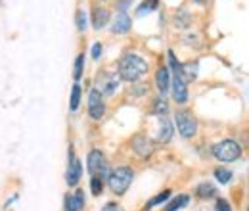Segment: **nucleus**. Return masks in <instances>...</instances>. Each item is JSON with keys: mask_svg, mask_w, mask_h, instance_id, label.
Returning a JSON list of instances; mask_svg holds the SVG:
<instances>
[{"mask_svg": "<svg viewBox=\"0 0 249 211\" xmlns=\"http://www.w3.org/2000/svg\"><path fill=\"white\" fill-rule=\"evenodd\" d=\"M213 155L217 157L218 161H224V163L236 161L242 155V146L236 140H222V142L213 146Z\"/></svg>", "mask_w": 249, "mask_h": 211, "instance_id": "3", "label": "nucleus"}, {"mask_svg": "<svg viewBox=\"0 0 249 211\" xmlns=\"http://www.w3.org/2000/svg\"><path fill=\"white\" fill-rule=\"evenodd\" d=\"M85 206V192L77 190L75 194L65 198V211H81Z\"/></svg>", "mask_w": 249, "mask_h": 211, "instance_id": "12", "label": "nucleus"}, {"mask_svg": "<svg viewBox=\"0 0 249 211\" xmlns=\"http://www.w3.org/2000/svg\"><path fill=\"white\" fill-rule=\"evenodd\" d=\"M83 54H79L77 56V60H75V71H73V75H75V79H79L81 75H83Z\"/></svg>", "mask_w": 249, "mask_h": 211, "instance_id": "26", "label": "nucleus"}, {"mask_svg": "<svg viewBox=\"0 0 249 211\" xmlns=\"http://www.w3.org/2000/svg\"><path fill=\"white\" fill-rule=\"evenodd\" d=\"M132 150L136 152L140 157H148L154 153V140L146 134H136L132 138Z\"/></svg>", "mask_w": 249, "mask_h": 211, "instance_id": "7", "label": "nucleus"}, {"mask_svg": "<svg viewBox=\"0 0 249 211\" xmlns=\"http://www.w3.org/2000/svg\"><path fill=\"white\" fill-rule=\"evenodd\" d=\"M77 25H79V31L87 29V12L85 10H79L77 12Z\"/></svg>", "mask_w": 249, "mask_h": 211, "instance_id": "25", "label": "nucleus"}, {"mask_svg": "<svg viewBox=\"0 0 249 211\" xmlns=\"http://www.w3.org/2000/svg\"><path fill=\"white\" fill-rule=\"evenodd\" d=\"M89 114L92 119H102L106 114V104L102 100V94H98L96 91H92L89 96Z\"/></svg>", "mask_w": 249, "mask_h": 211, "instance_id": "8", "label": "nucleus"}, {"mask_svg": "<svg viewBox=\"0 0 249 211\" xmlns=\"http://www.w3.org/2000/svg\"><path fill=\"white\" fill-rule=\"evenodd\" d=\"M175 121H177V127H178V133L184 136V138H192L197 131V121L196 117L190 114V112H178L175 115Z\"/></svg>", "mask_w": 249, "mask_h": 211, "instance_id": "6", "label": "nucleus"}, {"mask_svg": "<svg viewBox=\"0 0 249 211\" xmlns=\"http://www.w3.org/2000/svg\"><path fill=\"white\" fill-rule=\"evenodd\" d=\"M217 211H230V204L226 200H217Z\"/></svg>", "mask_w": 249, "mask_h": 211, "instance_id": "27", "label": "nucleus"}, {"mask_svg": "<svg viewBox=\"0 0 249 211\" xmlns=\"http://www.w3.org/2000/svg\"><path fill=\"white\" fill-rule=\"evenodd\" d=\"M81 175H83V167H81V161L75 159L73 150L69 152V171H67V184L69 186H77L81 181Z\"/></svg>", "mask_w": 249, "mask_h": 211, "instance_id": "9", "label": "nucleus"}, {"mask_svg": "<svg viewBox=\"0 0 249 211\" xmlns=\"http://www.w3.org/2000/svg\"><path fill=\"white\" fill-rule=\"evenodd\" d=\"M156 81H157L159 92H161V94H167L169 89H171V73H169L167 67H159V71H157V75H156Z\"/></svg>", "mask_w": 249, "mask_h": 211, "instance_id": "14", "label": "nucleus"}, {"mask_svg": "<svg viewBox=\"0 0 249 211\" xmlns=\"http://www.w3.org/2000/svg\"><path fill=\"white\" fill-rule=\"evenodd\" d=\"M171 89H173V96H175V102L178 104H184L188 100V91H186V83L175 75V79L171 81Z\"/></svg>", "mask_w": 249, "mask_h": 211, "instance_id": "11", "label": "nucleus"}, {"mask_svg": "<svg viewBox=\"0 0 249 211\" xmlns=\"http://www.w3.org/2000/svg\"><path fill=\"white\" fill-rule=\"evenodd\" d=\"M196 192H197L199 198H213V196L217 194V188H215L213 184H209V182H203V184L197 186Z\"/></svg>", "mask_w": 249, "mask_h": 211, "instance_id": "17", "label": "nucleus"}, {"mask_svg": "<svg viewBox=\"0 0 249 211\" xmlns=\"http://www.w3.org/2000/svg\"><path fill=\"white\" fill-rule=\"evenodd\" d=\"M175 75L180 77L184 83H186V81H194V79L197 77V63H194V61L178 63L177 69H175Z\"/></svg>", "mask_w": 249, "mask_h": 211, "instance_id": "10", "label": "nucleus"}, {"mask_svg": "<svg viewBox=\"0 0 249 211\" xmlns=\"http://www.w3.org/2000/svg\"><path fill=\"white\" fill-rule=\"evenodd\" d=\"M152 112L157 114V115H165V114L169 112V106H167V102H165V100L157 98V100H154V110H152Z\"/></svg>", "mask_w": 249, "mask_h": 211, "instance_id": "21", "label": "nucleus"}, {"mask_svg": "<svg viewBox=\"0 0 249 211\" xmlns=\"http://www.w3.org/2000/svg\"><path fill=\"white\" fill-rule=\"evenodd\" d=\"M132 179H134L132 169H128V167H117V169H113L107 175V184H109V188H111L113 194H124L126 188L130 186Z\"/></svg>", "mask_w": 249, "mask_h": 211, "instance_id": "2", "label": "nucleus"}, {"mask_svg": "<svg viewBox=\"0 0 249 211\" xmlns=\"http://www.w3.org/2000/svg\"><path fill=\"white\" fill-rule=\"evenodd\" d=\"M148 73V61L142 60L136 54H126L119 61V79L123 81H138L140 77H144Z\"/></svg>", "mask_w": 249, "mask_h": 211, "instance_id": "1", "label": "nucleus"}, {"mask_svg": "<svg viewBox=\"0 0 249 211\" xmlns=\"http://www.w3.org/2000/svg\"><path fill=\"white\" fill-rule=\"evenodd\" d=\"M117 87H119V75L104 71V73H100L96 77V89L94 91L98 92V94H102V96H109V94L115 92Z\"/></svg>", "mask_w": 249, "mask_h": 211, "instance_id": "4", "label": "nucleus"}, {"mask_svg": "<svg viewBox=\"0 0 249 211\" xmlns=\"http://www.w3.org/2000/svg\"><path fill=\"white\" fill-rule=\"evenodd\" d=\"M173 136V125L167 117H161L159 119V134H157V140L159 142H169Z\"/></svg>", "mask_w": 249, "mask_h": 211, "instance_id": "16", "label": "nucleus"}, {"mask_svg": "<svg viewBox=\"0 0 249 211\" xmlns=\"http://www.w3.org/2000/svg\"><path fill=\"white\" fill-rule=\"evenodd\" d=\"M130 29V18L126 16V12H119L113 19V25H111V31L117 33V35H123Z\"/></svg>", "mask_w": 249, "mask_h": 211, "instance_id": "13", "label": "nucleus"}, {"mask_svg": "<svg viewBox=\"0 0 249 211\" xmlns=\"http://www.w3.org/2000/svg\"><path fill=\"white\" fill-rule=\"evenodd\" d=\"M79 100H81V87H79V85H75V87H73V91H71V102H69L71 112H75V110L79 108Z\"/></svg>", "mask_w": 249, "mask_h": 211, "instance_id": "19", "label": "nucleus"}, {"mask_svg": "<svg viewBox=\"0 0 249 211\" xmlns=\"http://www.w3.org/2000/svg\"><path fill=\"white\" fill-rule=\"evenodd\" d=\"M100 54H102V44H94L92 46V58L94 60H98V58H100Z\"/></svg>", "mask_w": 249, "mask_h": 211, "instance_id": "28", "label": "nucleus"}, {"mask_svg": "<svg viewBox=\"0 0 249 211\" xmlns=\"http://www.w3.org/2000/svg\"><path fill=\"white\" fill-rule=\"evenodd\" d=\"M186 204H188V196H178V198H175V200L167 206L165 211H177V210H180V208H184Z\"/></svg>", "mask_w": 249, "mask_h": 211, "instance_id": "20", "label": "nucleus"}, {"mask_svg": "<svg viewBox=\"0 0 249 211\" xmlns=\"http://www.w3.org/2000/svg\"><path fill=\"white\" fill-rule=\"evenodd\" d=\"M90 190H92L94 196H100V194H102V190H104V181H102V179H98V177H92Z\"/></svg>", "mask_w": 249, "mask_h": 211, "instance_id": "24", "label": "nucleus"}, {"mask_svg": "<svg viewBox=\"0 0 249 211\" xmlns=\"http://www.w3.org/2000/svg\"><path fill=\"white\" fill-rule=\"evenodd\" d=\"M171 198V190H163L159 196H156L154 200H150V204H148V208H154V206H159V204H163V202H167Z\"/></svg>", "mask_w": 249, "mask_h": 211, "instance_id": "23", "label": "nucleus"}, {"mask_svg": "<svg viewBox=\"0 0 249 211\" xmlns=\"http://www.w3.org/2000/svg\"><path fill=\"white\" fill-rule=\"evenodd\" d=\"M215 177H217L218 182L226 184V182H230V179H232V173L228 169H224V167H218V169H215Z\"/></svg>", "mask_w": 249, "mask_h": 211, "instance_id": "22", "label": "nucleus"}, {"mask_svg": "<svg viewBox=\"0 0 249 211\" xmlns=\"http://www.w3.org/2000/svg\"><path fill=\"white\" fill-rule=\"evenodd\" d=\"M109 21V10L106 8H94L92 10V25L94 29H102Z\"/></svg>", "mask_w": 249, "mask_h": 211, "instance_id": "15", "label": "nucleus"}, {"mask_svg": "<svg viewBox=\"0 0 249 211\" xmlns=\"http://www.w3.org/2000/svg\"><path fill=\"white\" fill-rule=\"evenodd\" d=\"M157 2H159V0H146V2H142L140 8H138V16H146V14L154 12L157 8Z\"/></svg>", "mask_w": 249, "mask_h": 211, "instance_id": "18", "label": "nucleus"}, {"mask_svg": "<svg viewBox=\"0 0 249 211\" xmlns=\"http://www.w3.org/2000/svg\"><path fill=\"white\" fill-rule=\"evenodd\" d=\"M102 211H123V208L117 206V204H107V206H104V210Z\"/></svg>", "mask_w": 249, "mask_h": 211, "instance_id": "29", "label": "nucleus"}, {"mask_svg": "<svg viewBox=\"0 0 249 211\" xmlns=\"http://www.w3.org/2000/svg\"><path fill=\"white\" fill-rule=\"evenodd\" d=\"M89 173L92 177H98V179H107V163H106V157L100 150H92L90 155H89Z\"/></svg>", "mask_w": 249, "mask_h": 211, "instance_id": "5", "label": "nucleus"}]
</instances>
